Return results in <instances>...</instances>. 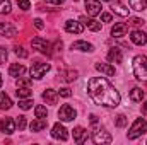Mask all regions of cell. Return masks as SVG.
Wrapping results in <instances>:
<instances>
[{"label": "cell", "mask_w": 147, "mask_h": 145, "mask_svg": "<svg viewBox=\"0 0 147 145\" xmlns=\"http://www.w3.org/2000/svg\"><path fill=\"white\" fill-rule=\"evenodd\" d=\"M87 130L86 128H82V126H77V128H74V142L75 144H84L86 140H87Z\"/></svg>", "instance_id": "obj_15"}, {"label": "cell", "mask_w": 147, "mask_h": 145, "mask_svg": "<svg viewBox=\"0 0 147 145\" xmlns=\"http://www.w3.org/2000/svg\"><path fill=\"white\" fill-rule=\"evenodd\" d=\"M14 53H16L19 58H28V51H26L22 46H14Z\"/></svg>", "instance_id": "obj_32"}, {"label": "cell", "mask_w": 147, "mask_h": 145, "mask_svg": "<svg viewBox=\"0 0 147 145\" xmlns=\"http://www.w3.org/2000/svg\"><path fill=\"white\" fill-rule=\"evenodd\" d=\"M51 137H53L55 140H62V142H65V140L69 138V130H67L62 123H55L53 128H51Z\"/></svg>", "instance_id": "obj_7"}, {"label": "cell", "mask_w": 147, "mask_h": 145, "mask_svg": "<svg viewBox=\"0 0 147 145\" xmlns=\"http://www.w3.org/2000/svg\"><path fill=\"white\" fill-rule=\"evenodd\" d=\"M89 118H91V123H92V125H96V123H98V116H96V114H91Z\"/></svg>", "instance_id": "obj_43"}, {"label": "cell", "mask_w": 147, "mask_h": 145, "mask_svg": "<svg viewBox=\"0 0 147 145\" xmlns=\"http://www.w3.org/2000/svg\"><path fill=\"white\" fill-rule=\"evenodd\" d=\"M130 39H132V43H134V44L142 46V44H146V43H147V34L144 33V31H140V29H135V31H132Z\"/></svg>", "instance_id": "obj_12"}, {"label": "cell", "mask_w": 147, "mask_h": 145, "mask_svg": "<svg viewBox=\"0 0 147 145\" xmlns=\"http://www.w3.org/2000/svg\"><path fill=\"white\" fill-rule=\"evenodd\" d=\"M33 22H34V28H36V29H43V28H45V24H43L41 19H34Z\"/></svg>", "instance_id": "obj_41"}, {"label": "cell", "mask_w": 147, "mask_h": 145, "mask_svg": "<svg viewBox=\"0 0 147 145\" xmlns=\"http://www.w3.org/2000/svg\"><path fill=\"white\" fill-rule=\"evenodd\" d=\"M79 21H80L84 26H87V29H91V31H94V33L101 31V22H98V21H96V19H92V17H89V19H87V17H84V15H82Z\"/></svg>", "instance_id": "obj_14"}, {"label": "cell", "mask_w": 147, "mask_h": 145, "mask_svg": "<svg viewBox=\"0 0 147 145\" xmlns=\"http://www.w3.org/2000/svg\"><path fill=\"white\" fill-rule=\"evenodd\" d=\"M84 5H86V10H87V15L89 17H96V15H99L101 14V2L99 0H86L84 2Z\"/></svg>", "instance_id": "obj_8"}, {"label": "cell", "mask_w": 147, "mask_h": 145, "mask_svg": "<svg viewBox=\"0 0 147 145\" xmlns=\"http://www.w3.org/2000/svg\"><path fill=\"white\" fill-rule=\"evenodd\" d=\"M134 75L139 80H147V56L146 55H137L132 63Z\"/></svg>", "instance_id": "obj_2"}, {"label": "cell", "mask_w": 147, "mask_h": 145, "mask_svg": "<svg viewBox=\"0 0 147 145\" xmlns=\"http://www.w3.org/2000/svg\"><path fill=\"white\" fill-rule=\"evenodd\" d=\"M16 94H17L19 99H24V97H31V96H33V91H31L29 87H17Z\"/></svg>", "instance_id": "obj_27"}, {"label": "cell", "mask_w": 147, "mask_h": 145, "mask_svg": "<svg viewBox=\"0 0 147 145\" xmlns=\"http://www.w3.org/2000/svg\"><path fill=\"white\" fill-rule=\"evenodd\" d=\"M101 19H103V22H111V21H113V17H111V14H108V12H105V14H101Z\"/></svg>", "instance_id": "obj_40"}, {"label": "cell", "mask_w": 147, "mask_h": 145, "mask_svg": "<svg viewBox=\"0 0 147 145\" xmlns=\"http://www.w3.org/2000/svg\"><path fill=\"white\" fill-rule=\"evenodd\" d=\"M16 121L12 119V118H3L2 121H0V130H2V133L3 135H12L14 132H16Z\"/></svg>", "instance_id": "obj_10"}, {"label": "cell", "mask_w": 147, "mask_h": 145, "mask_svg": "<svg viewBox=\"0 0 147 145\" xmlns=\"http://www.w3.org/2000/svg\"><path fill=\"white\" fill-rule=\"evenodd\" d=\"M43 101L46 104H57L58 101V91H53V89H46L43 92Z\"/></svg>", "instance_id": "obj_21"}, {"label": "cell", "mask_w": 147, "mask_h": 145, "mask_svg": "<svg viewBox=\"0 0 147 145\" xmlns=\"http://www.w3.org/2000/svg\"><path fill=\"white\" fill-rule=\"evenodd\" d=\"M128 5H130V9H134L137 12H142L147 9V0H128Z\"/></svg>", "instance_id": "obj_24"}, {"label": "cell", "mask_w": 147, "mask_h": 145, "mask_svg": "<svg viewBox=\"0 0 147 145\" xmlns=\"http://www.w3.org/2000/svg\"><path fill=\"white\" fill-rule=\"evenodd\" d=\"M111 140H113V138H111V135L110 133H108V132H106V130H96V132H94V133H92V142H94V144H111Z\"/></svg>", "instance_id": "obj_9"}, {"label": "cell", "mask_w": 147, "mask_h": 145, "mask_svg": "<svg viewBox=\"0 0 147 145\" xmlns=\"http://www.w3.org/2000/svg\"><path fill=\"white\" fill-rule=\"evenodd\" d=\"M26 125H28V121H26V116H19V118L16 119V126H17L19 130H24V128H26Z\"/></svg>", "instance_id": "obj_33"}, {"label": "cell", "mask_w": 147, "mask_h": 145, "mask_svg": "<svg viewBox=\"0 0 147 145\" xmlns=\"http://www.w3.org/2000/svg\"><path fill=\"white\" fill-rule=\"evenodd\" d=\"M19 108L28 111V109L33 108V99L31 97H24V99H19Z\"/></svg>", "instance_id": "obj_29"}, {"label": "cell", "mask_w": 147, "mask_h": 145, "mask_svg": "<svg viewBox=\"0 0 147 145\" xmlns=\"http://www.w3.org/2000/svg\"><path fill=\"white\" fill-rule=\"evenodd\" d=\"M12 3L10 0H0V14H10Z\"/></svg>", "instance_id": "obj_28"}, {"label": "cell", "mask_w": 147, "mask_h": 145, "mask_svg": "<svg viewBox=\"0 0 147 145\" xmlns=\"http://www.w3.org/2000/svg\"><path fill=\"white\" fill-rule=\"evenodd\" d=\"M94 68L98 70V72L105 73V75H108V77H111V75H115V67L113 65H110V63H96L94 65Z\"/></svg>", "instance_id": "obj_23"}, {"label": "cell", "mask_w": 147, "mask_h": 145, "mask_svg": "<svg viewBox=\"0 0 147 145\" xmlns=\"http://www.w3.org/2000/svg\"><path fill=\"white\" fill-rule=\"evenodd\" d=\"M65 31L70 33V34H80L84 31V24L80 21H72L70 19V21L65 22Z\"/></svg>", "instance_id": "obj_11"}, {"label": "cell", "mask_w": 147, "mask_h": 145, "mask_svg": "<svg viewBox=\"0 0 147 145\" xmlns=\"http://www.w3.org/2000/svg\"><path fill=\"white\" fill-rule=\"evenodd\" d=\"M70 48L72 50H77V51H87V53H92L94 51V46L91 43H87V41H74Z\"/></svg>", "instance_id": "obj_19"}, {"label": "cell", "mask_w": 147, "mask_h": 145, "mask_svg": "<svg viewBox=\"0 0 147 145\" xmlns=\"http://www.w3.org/2000/svg\"><path fill=\"white\" fill-rule=\"evenodd\" d=\"M17 34V29L9 24V22H0V36H5V38H14Z\"/></svg>", "instance_id": "obj_13"}, {"label": "cell", "mask_w": 147, "mask_h": 145, "mask_svg": "<svg viewBox=\"0 0 147 145\" xmlns=\"http://www.w3.org/2000/svg\"><path fill=\"white\" fill-rule=\"evenodd\" d=\"M113 12L116 14V15H121V17H130V9H127L123 3H120V2H115L113 3Z\"/></svg>", "instance_id": "obj_22"}, {"label": "cell", "mask_w": 147, "mask_h": 145, "mask_svg": "<svg viewBox=\"0 0 147 145\" xmlns=\"http://www.w3.org/2000/svg\"><path fill=\"white\" fill-rule=\"evenodd\" d=\"M128 24H132V26H140V24H144V19H140V17H128Z\"/></svg>", "instance_id": "obj_38"}, {"label": "cell", "mask_w": 147, "mask_h": 145, "mask_svg": "<svg viewBox=\"0 0 147 145\" xmlns=\"http://www.w3.org/2000/svg\"><path fill=\"white\" fill-rule=\"evenodd\" d=\"M7 56H9V53H7V50L0 46V65H3V63L7 62Z\"/></svg>", "instance_id": "obj_37"}, {"label": "cell", "mask_w": 147, "mask_h": 145, "mask_svg": "<svg viewBox=\"0 0 147 145\" xmlns=\"http://www.w3.org/2000/svg\"><path fill=\"white\" fill-rule=\"evenodd\" d=\"M46 126H48L46 118H36V119H33V121L29 123V130H31V132H43Z\"/></svg>", "instance_id": "obj_18"}, {"label": "cell", "mask_w": 147, "mask_h": 145, "mask_svg": "<svg viewBox=\"0 0 147 145\" xmlns=\"http://www.w3.org/2000/svg\"><path fill=\"white\" fill-rule=\"evenodd\" d=\"M103 2H115V0H103Z\"/></svg>", "instance_id": "obj_46"}, {"label": "cell", "mask_w": 147, "mask_h": 145, "mask_svg": "<svg viewBox=\"0 0 147 145\" xmlns=\"http://www.w3.org/2000/svg\"><path fill=\"white\" fill-rule=\"evenodd\" d=\"M31 46H33V50H38L39 53H43V55H46V56H51V44L46 41V39H43V38H33L31 39Z\"/></svg>", "instance_id": "obj_4"}, {"label": "cell", "mask_w": 147, "mask_h": 145, "mask_svg": "<svg viewBox=\"0 0 147 145\" xmlns=\"http://www.w3.org/2000/svg\"><path fill=\"white\" fill-rule=\"evenodd\" d=\"M142 113L147 114V101H144V104H142Z\"/></svg>", "instance_id": "obj_44"}, {"label": "cell", "mask_w": 147, "mask_h": 145, "mask_svg": "<svg viewBox=\"0 0 147 145\" xmlns=\"http://www.w3.org/2000/svg\"><path fill=\"white\" fill-rule=\"evenodd\" d=\"M29 82H31V80H26V79H21V77H19L17 87H29Z\"/></svg>", "instance_id": "obj_39"}, {"label": "cell", "mask_w": 147, "mask_h": 145, "mask_svg": "<svg viewBox=\"0 0 147 145\" xmlns=\"http://www.w3.org/2000/svg\"><path fill=\"white\" fill-rule=\"evenodd\" d=\"M45 2H48V3H55V5H60V3H63L65 0H45Z\"/></svg>", "instance_id": "obj_42"}, {"label": "cell", "mask_w": 147, "mask_h": 145, "mask_svg": "<svg viewBox=\"0 0 147 145\" xmlns=\"http://www.w3.org/2000/svg\"><path fill=\"white\" fill-rule=\"evenodd\" d=\"M77 75H79L77 70H65V72H63V79H65L67 82H74V80L77 79Z\"/></svg>", "instance_id": "obj_30"}, {"label": "cell", "mask_w": 147, "mask_h": 145, "mask_svg": "<svg viewBox=\"0 0 147 145\" xmlns=\"http://www.w3.org/2000/svg\"><path fill=\"white\" fill-rule=\"evenodd\" d=\"M127 31H128V26L125 24V22H118V24H115L113 28H111V36L113 38H121L127 34Z\"/></svg>", "instance_id": "obj_20"}, {"label": "cell", "mask_w": 147, "mask_h": 145, "mask_svg": "<svg viewBox=\"0 0 147 145\" xmlns=\"http://www.w3.org/2000/svg\"><path fill=\"white\" fill-rule=\"evenodd\" d=\"M121 60H123V53H121V50L120 48H110V51H108V62L110 63H121Z\"/></svg>", "instance_id": "obj_16"}, {"label": "cell", "mask_w": 147, "mask_h": 145, "mask_svg": "<svg viewBox=\"0 0 147 145\" xmlns=\"http://www.w3.org/2000/svg\"><path fill=\"white\" fill-rule=\"evenodd\" d=\"M24 73H26V67H24L22 63H12V65L9 67V75L14 77V79H19V77H22Z\"/></svg>", "instance_id": "obj_17"}, {"label": "cell", "mask_w": 147, "mask_h": 145, "mask_svg": "<svg viewBox=\"0 0 147 145\" xmlns=\"http://www.w3.org/2000/svg\"><path fill=\"white\" fill-rule=\"evenodd\" d=\"M146 132H147V119L146 118H137V119L134 121V125L130 126L127 137H128V140H135V138L142 137Z\"/></svg>", "instance_id": "obj_3"}, {"label": "cell", "mask_w": 147, "mask_h": 145, "mask_svg": "<svg viewBox=\"0 0 147 145\" xmlns=\"http://www.w3.org/2000/svg\"><path fill=\"white\" fill-rule=\"evenodd\" d=\"M144 96H146V92H144L140 87H134V89L130 91V99H132V101H135V103L142 101V99H144Z\"/></svg>", "instance_id": "obj_25"}, {"label": "cell", "mask_w": 147, "mask_h": 145, "mask_svg": "<svg viewBox=\"0 0 147 145\" xmlns=\"http://www.w3.org/2000/svg\"><path fill=\"white\" fill-rule=\"evenodd\" d=\"M87 92L91 96V99L99 104V106H106V108H116L120 104V92L111 85L105 77H92L87 82Z\"/></svg>", "instance_id": "obj_1"}, {"label": "cell", "mask_w": 147, "mask_h": 145, "mask_svg": "<svg viewBox=\"0 0 147 145\" xmlns=\"http://www.w3.org/2000/svg\"><path fill=\"white\" fill-rule=\"evenodd\" d=\"M125 125H127V116L125 114H118L116 116V126L118 128H123Z\"/></svg>", "instance_id": "obj_34"}, {"label": "cell", "mask_w": 147, "mask_h": 145, "mask_svg": "<svg viewBox=\"0 0 147 145\" xmlns=\"http://www.w3.org/2000/svg\"><path fill=\"white\" fill-rule=\"evenodd\" d=\"M58 96H60V97H70V96H72V91H70L69 87H62V89L58 91Z\"/></svg>", "instance_id": "obj_36"}, {"label": "cell", "mask_w": 147, "mask_h": 145, "mask_svg": "<svg viewBox=\"0 0 147 145\" xmlns=\"http://www.w3.org/2000/svg\"><path fill=\"white\" fill-rule=\"evenodd\" d=\"M34 114H36V118H46L48 116V111L45 106H36L34 108Z\"/></svg>", "instance_id": "obj_31"}, {"label": "cell", "mask_w": 147, "mask_h": 145, "mask_svg": "<svg viewBox=\"0 0 147 145\" xmlns=\"http://www.w3.org/2000/svg\"><path fill=\"white\" fill-rule=\"evenodd\" d=\"M17 5H19V9H22V10H29V9H31V2H29V0H17Z\"/></svg>", "instance_id": "obj_35"}, {"label": "cell", "mask_w": 147, "mask_h": 145, "mask_svg": "<svg viewBox=\"0 0 147 145\" xmlns=\"http://www.w3.org/2000/svg\"><path fill=\"white\" fill-rule=\"evenodd\" d=\"M75 116H77V111H75L70 104H63V106L60 108V111H58L60 121H74Z\"/></svg>", "instance_id": "obj_6"}, {"label": "cell", "mask_w": 147, "mask_h": 145, "mask_svg": "<svg viewBox=\"0 0 147 145\" xmlns=\"http://www.w3.org/2000/svg\"><path fill=\"white\" fill-rule=\"evenodd\" d=\"M50 63H33L31 65V68H29V73H31V79H36V80H39V79H43L45 75H46V72H50Z\"/></svg>", "instance_id": "obj_5"}, {"label": "cell", "mask_w": 147, "mask_h": 145, "mask_svg": "<svg viewBox=\"0 0 147 145\" xmlns=\"http://www.w3.org/2000/svg\"><path fill=\"white\" fill-rule=\"evenodd\" d=\"M12 108V99L5 94V92H0V109H10Z\"/></svg>", "instance_id": "obj_26"}, {"label": "cell", "mask_w": 147, "mask_h": 145, "mask_svg": "<svg viewBox=\"0 0 147 145\" xmlns=\"http://www.w3.org/2000/svg\"><path fill=\"white\" fill-rule=\"evenodd\" d=\"M0 87H2V73H0Z\"/></svg>", "instance_id": "obj_45"}]
</instances>
